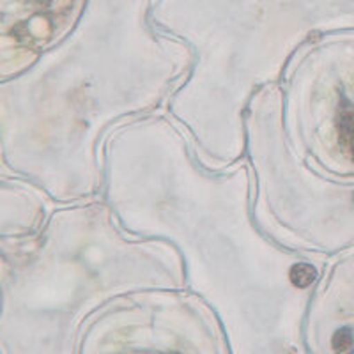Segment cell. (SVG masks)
<instances>
[{"instance_id":"cell-2","label":"cell","mask_w":354,"mask_h":354,"mask_svg":"<svg viewBox=\"0 0 354 354\" xmlns=\"http://www.w3.org/2000/svg\"><path fill=\"white\" fill-rule=\"evenodd\" d=\"M289 277H290V282H292L294 286L303 289V287H308L310 283L314 282L315 277H317V271H315L310 264H303V262H299V264L292 266Z\"/></svg>"},{"instance_id":"cell-3","label":"cell","mask_w":354,"mask_h":354,"mask_svg":"<svg viewBox=\"0 0 354 354\" xmlns=\"http://www.w3.org/2000/svg\"><path fill=\"white\" fill-rule=\"evenodd\" d=\"M353 344V331L347 330V328H342V330H338L333 337V347L335 351L338 353H342V351H347Z\"/></svg>"},{"instance_id":"cell-1","label":"cell","mask_w":354,"mask_h":354,"mask_svg":"<svg viewBox=\"0 0 354 354\" xmlns=\"http://www.w3.org/2000/svg\"><path fill=\"white\" fill-rule=\"evenodd\" d=\"M335 122H337L338 142L346 147V151L354 160V103H351L342 93H340Z\"/></svg>"}]
</instances>
